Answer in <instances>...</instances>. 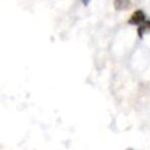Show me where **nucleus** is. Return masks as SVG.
<instances>
[{"instance_id":"nucleus-3","label":"nucleus","mask_w":150,"mask_h":150,"mask_svg":"<svg viewBox=\"0 0 150 150\" xmlns=\"http://www.w3.org/2000/svg\"><path fill=\"white\" fill-rule=\"evenodd\" d=\"M146 32H150V21H145L141 26H138V36L139 38H143V35Z\"/></svg>"},{"instance_id":"nucleus-2","label":"nucleus","mask_w":150,"mask_h":150,"mask_svg":"<svg viewBox=\"0 0 150 150\" xmlns=\"http://www.w3.org/2000/svg\"><path fill=\"white\" fill-rule=\"evenodd\" d=\"M131 0H114V8L116 11H125L129 8Z\"/></svg>"},{"instance_id":"nucleus-4","label":"nucleus","mask_w":150,"mask_h":150,"mask_svg":"<svg viewBox=\"0 0 150 150\" xmlns=\"http://www.w3.org/2000/svg\"><path fill=\"white\" fill-rule=\"evenodd\" d=\"M90 1H91V0H82L83 5H86V6H87V5H89V2H90Z\"/></svg>"},{"instance_id":"nucleus-1","label":"nucleus","mask_w":150,"mask_h":150,"mask_svg":"<svg viewBox=\"0 0 150 150\" xmlns=\"http://www.w3.org/2000/svg\"><path fill=\"white\" fill-rule=\"evenodd\" d=\"M146 19H145V13L141 9H136L131 16L129 18V23L130 25H137V26H141L143 22H145Z\"/></svg>"}]
</instances>
